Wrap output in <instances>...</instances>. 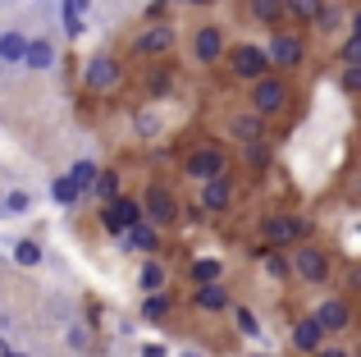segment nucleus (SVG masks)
Masks as SVG:
<instances>
[{
  "label": "nucleus",
  "instance_id": "nucleus-4",
  "mask_svg": "<svg viewBox=\"0 0 361 357\" xmlns=\"http://www.w3.org/2000/svg\"><path fill=\"white\" fill-rule=\"evenodd\" d=\"M283 106H288V83L270 78V73L252 83V110H261V115H279Z\"/></svg>",
  "mask_w": 361,
  "mask_h": 357
},
{
  "label": "nucleus",
  "instance_id": "nucleus-23",
  "mask_svg": "<svg viewBox=\"0 0 361 357\" xmlns=\"http://www.w3.org/2000/svg\"><path fill=\"white\" fill-rule=\"evenodd\" d=\"M92 193H97L101 202H115V197H119V174H115V170H97V183H92Z\"/></svg>",
  "mask_w": 361,
  "mask_h": 357
},
{
  "label": "nucleus",
  "instance_id": "nucleus-38",
  "mask_svg": "<svg viewBox=\"0 0 361 357\" xmlns=\"http://www.w3.org/2000/svg\"><path fill=\"white\" fill-rule=\"evenodd\" d=\"M69 344L73 349H87V330H69Z\"/></svg>",
  "mask_w": 361,
  "mask_h": 357
},
{
  "label": "nucleus",
  "instance_id": "nucleus-26",
  "mask_svg": "<svg viewBox=\"0 0 361 357\" xmlns=\"http://www.w3.org/2000/svg\"><path fill=\"white\" fill-rule=\"evenodd\" d=\"M316 23H320V28H325V32H334V28H338V23H343V9H338V5H320V14H316Z\"/></svg>",
  "mask_w": 361,
  "mask_h": 357
},
{
  "label": "nucleus",
  "instance_id": "nucleus-22",
  "mask_svg": "<svg viewBox=\"0 0 361 357\" xmlns=\"http://www.w3.org/2000/svg\"><path fill=\"white\" fill-rule=\"evenodd\" d=\"M14 261H18L23 270L42 266V243H37V238H18V243H14Z\"/></svg>",
  "mask_w": 361,
  "mask_h": 357
},
{
  "label": "nucleus",
  "instance_id": "nucleus-47",
  "mask_svg": "<svg viewBox=\"0 0 361 357\" xmlns=\"http://www.w3.org/2000/svg\"><path fill=\"white\" fill-rule=\"evenodd\" d=\"M256 357H261V353H256Z\"/></svg>",
  "mask_w": 361,
  "mask_h": 357
},
{
  "label": "nucleus",
  "instance_id": "nucleus-44",
  "mask_svg": "<svg viewBox=\"0 0 361 357\" xmlns=\"http://www.w3.org/2000/svg\"><path fill=\"white\" fill-rule=\"evenodd\" d=\"M183 357H202V353H183Z\"/></svg>",
  "mask_w": 361,
  "mask_h": 357
},
{
  "label": "nucleus",
  "instance_id": "nucleus-1",
  "mask_svg": "<svg viewBox=\"0 0 361 357\" xmlns=\"http://www.w3.org/2000/svg\"><path fill=\"white\" fill-rule=\"evenodd\" d=\"M92 183H97V165H92V161H78L69 174H60V178H55L51 197H55L60 206H73L82 193H92Z\"/></svg>",
  "mask_w": 361,
  "mask_h": 357
},
{
  "label": "nucleus",
  "instance_id": "nucleus-33",
  "mask_svg": "<svg viewBox=\"0 0 361 357\" xmlns=\"http://www.w3.org/2000/svg\"><path fill=\"white\" fill-rule=\"evenodd\" d=\"M343 92H361V69H357V64L343 69Z\"/></svg>",
  "mask_w": 361,
  "mask_h": 357
},
{
  "label": "nucleus",
  "instance_id": "nucleus-31",
  "mask_svg": "<svg viewBox=\"0 0 361 357\" xmlns=\"http://www.w3.org/2000/svg\"><path fill=\"white\" fill-rule=\"evenodd\" d=\"M343 64H357L361 69V37H348L343 42Z\"/></svg>",
  "mask_w": 361,
  "mask_h": 357
},
{
  "label": "nucleus",
  "instance_id": "nucleus-19",
  "mask_svg": "<svg viewBox=\"0 0 361 357\" xmlns=\"http://www.w3.org/2000/svg\"><path fill=\"white\" fill-rule=\"evenodd\" d=\"M128 248H133V252H156V248H160L156 224H151V220H137V224L128 229Z\"/></svg>",
  "mask_w": 361,
  "mask_h": 357
},
{
  "label": "nucleus",
  "instance_id": "nucleus-30",
  "mask_svg": "<svg viewBox=\"0 0 361 357\" xmlns=\"http://www.w3.org/2000/svg\"><path fill=\"white\" fill-rule=\"evenodd\" d=\"M233 316H238V330L247 334V339H252V334H261V325H256V316L247 312V307H238V312H233Z\"/></svg>",
  "mask_w": 361,
  "mask_h": 357
},
{
  "label": "nucleus",
  "instance_id": "nucleus-27",
  "mask_svg": "<svg viewBox=\"0 0 361 357\" xmlns=\"http://www.w3.org/2000/svg\"><path fill=\"white\" fill-rule=\"evenodd\" d=\"M265 270H270L274 279H283V275L293 270V261H288V257H279V252H265Z\"/></svg>",
  "mask_w": 361,
  "mask_h": 357
},
{
  "label": "nucleus",
  "instance_id": "nucleus-20",
  "mask_svg": "<svg viewBox=\"0 0 361 357\" xmlns=\"http://www.w3.org/2000/svg\"><path fill=\"white\" fill-rule=\"evenodd\" d=\"M197 307H202V312H224V307H229V289H224V279H220V284H202V289H197Z\"/></svg>",
  "mask_w": 361,
  "mask_h": 357
},
{
  "label": "nucleus",
  "instance_id": "nucleus-34",
  "mask_svg": "<svg viewBox=\"0 0 361 357\" xmlns=\"http://www.w3.org/2000/svg\"><path fill=\"white\" fill-rule=\"evenodd\" d=\"M5 211H14V215L27 211V193H9V197H5Z\"/></svg>",
  "mask_w": 361,
  "mask_h": 357
},
{
  "label": "nucleus",
  "instance_id": "nucleus-42",
  "mask_svg": "<svg viewBox=\"0 0 361 357\" xmlns=\"http://www.w3.org/2000/svg\"><path fill=\"white\" fill-rule=\"evenodd\" d=\"M9 353H14V349H9V344H5V334H0V357H9Z\"/></svg>",
  "mask_w": 361,
  "mask_h": 357
},
{
  "label": "nucleus",
  "instance_id": "nucleus-8",
  "mask_svg": "<svg viewBox=\"0 0 361 357\" xmlns=\"http://www.w3.org/2000/svg\"><path fill=\"white\" fill-rule=\"evenodd\" d=\"M142 211H147L151 224H174V220H178V202L169 197V188H147V197H142Z\"/></svg>",
  "mask_w": 361,
  "mask_h": 357
},
{
  "label": "nucleus",
  "instance_id": "nucleus-2",
  "mask_svg": "<svg viewBox=\"0 0 361 357\" xmlns=\"http://www.w3.org/2000/svg\"><path fill=\"white\" fill-rule=\"evenodd\" d=\"M270 46H233L229 51V69H233V78H247V83H256V78H265V69H270Z\"/></svg>",
  "mask_w": 361,
  "mask_h": 357
},
{
  "label": "nucleus",
  "instance_id": "nucleus-39",
  "mask_svg": "<svg viewBox=\"0 0 361 357\" xmlns=\"http://www.w3.org/2000/svg\"><path fill=\"white\" fill-rule=\"evenodd\" d=\"M348 289H357V294H361V266L348 270Z\"/></svg>",
  "mask_w": 361,
  "mask_h": 357
},
{
  "label": "nucleus",
  "instance_id": "nucleus-28",
  "mask_svg": "<svg viewBox=\"0 0 361 357\" xmlns=\"http://www.w3.org/2000/svg\"><path fill=\"white\" fill-rule=\"evenodd\" d=\"M320 5H325V0H288V9H293L298 18H316Z\"/></svg>",
  "mask_w": 361,
  "mask_h": 357
},
{
  "label": "nucleus",
  "instance_id": "nucleus-14",
  "mask_svg": "<svg viewBox=\"0 0 361 357\" xmlns=\"http://www.w3.org/2000/svg\"><path fill=\"white\" fill-rule=\"evenodd\" d=\"M119 83V64L110 60V55H97V60L87 64V87H97V92H110Z\"/></svg>",
  "mask_w": 361,
  "mask_h": 357
},
{
  "label": "nucleus",
  "instance_id": "nucleus-21",
  "mask_svg": "<svg viewBox=\"0 0 361 357\" xmlns=\"http://www.w3.org/2000/svg\"><path fill=\"white\" fill-rule=\"evenodd\" d=\"M261 110H252V115H243V119H233V138H243V143H261V133H265V124H261Z\"/></svg>",
  "mask_w": 361,
  "mask_h": 357
},
{
  "label": "nucleus",
  "instance_id": "nucleus-37",
  "mask_svg": "<svg viewBox=\"0 0 361 357\" xmlns=\"http://www.w3.org/2000/svg\"><path fill=\"white\" fill-rule=\"evenodd\" d=\"M137 357H169V353H165V344H147V349H142Z\"/></svg>",
  "mask_w": 361,
  "mask_h": 357
},
{
  "label": "nucleus",
  "instance_id": "nucleus-10",
  "mask_svg": "<svg viewBox=\"0 0 361 357\" xmlns=\"http://www.w3.org/2000/svg\"><path fill=\"white\" fill-rule=\"evenodd\" d=\"M316 321L325 325V334H338V330H348V325H353V307H348L343 298H329V303H320Z\"/></svg>",
  "mask_w": 361,
  "mask_h": 357
},
{
  "label": "nucleus",
  "instance_id": "nucleus-7",
  "mask_svg": "<svg viewBox=\"0 0 361 357\" xmlns=\"http://www.w3.org/2000/svg\"><path fill=\"white\" fill-rule=\"evenodd\" d=\"M183 174L197 178V183H211V178H220V174H229V170H224V156L215 152V147H206V152H192V156H188Z\"/></svg>",
  "mask_w": 361,
  "mask_h": 357
},
{
  "label": "nucleus",
  "instance_id": "nucleus-5",
  "mask_svg": "<svg viewBox=\"0 0 361 357\" xmlns=\"http://www.w3.org/2000/svg\"><path fill=\"white\" fill-rule=\"evenodd\" d=\"M293 270H298L302 279H311V284H325L329 279V257L320 248H311V243H302V248L293 252Z\"/></svg>",
  "mask_w": 361,
  "mask_h": 357
},
{
  "label": "nucleus",
  "instance_id": "nucleus-24",
  "mask_svg": "<svg viewBox=\"0 0 361 357\" xmlns=\"http://www.w3.org/2000/svg\"><path fill=\"white\" fill-rule=\"evenodd\" d=\"M137 284L147 289V294H160V289H165V270H160L156 261H147V266H142V275H137Z\"/></svg>",
  "mask_w": 361,
  "mask_h": 357
},
{
  "label": "nucleus",
  "instance_id": "nucleus-40",
  "mask_svg": "<svg viewBox=\"0 0 361 357\" xmlns=\"http://www.w3.org/2000/svg\"><path fill=\"white\" fill-rule=\"evenodd\" d=\"M316 357H348V353H343V349H320Z\"/></svg>",
  "mask_w": 361,
  "mask_h": 357
},
{
  "label": "nucleus",
  "instance_id": "nucleus-6",
  "mask_svg": "<svg viewBox=\"0 0 361 357\" xmlns=\"http://www.w3.org/2000/svg\"><path fill=\"white\" fill-rule=\"evenodd\" d=\"M101 220H106L110 234H128L133 224L147 220V215H142V206L133 202V197H115V202H106V215H101Z\"/></svg>",
  "mask_w": 361,
  "mask_h": 357
},
{
  "label": "nucleus",
  "instance_id": "nucleus-25",
  "mask_svg": "<svg viewBox=\"0 0 361 357\" xmlns=\"http://www.w3.org/2000/svg\"><path fill=\"white\" fill-rule=\"evenodd\" d=\"M165 312H169V298L165 294H147V298H142V316H147V321H160Z\"/></svg>",
  "mask_w": 361,
  "mask_h": 357
},
{
  "label": "nucleus",
  "instance_id": "nucleus-11",
  "mask_svg": "<svg viewBox=\"0 0 361 357\" xmlns=\"http://www.w3.org/2000/svg\"><path fill=\"white\" fill-rule=\"evenodd\" d=\"M229 206H233V183H229V174L211 178V183H206V193H202V211L220 215V211H229Z\"/></svg>",
  "mask_w": 361,
  "mask_h": 357
},
{
  "label": "nucleus",
  "instance_id": "nucleus-17",
  "mask_svg": "<svg viewBox=\"0 0 361 357\" xmlns=\"http://www.w3.org/2000/svg\"><path fill=\"white\" fill-rule=\"evenodd\" d=\"M169 46H174V28H147V32L137 37V51L142 55H165Z\"/></svg>",
  "mask_w": 361,
  "mask_h": 357
},
{
  "label": "nucleus",
  "instance_id": "nucleus-35",
  "mask_svg": "<svg viewBox=\"0 0 361 357\" xmlns=\"http://www.w3.org/2000/svg\"><path fill=\"white\" fill-rule=\"evenodd\" d=\"M247 161H252V165H265V147L261 143H247Z\"/></svg>",
  "mask_w": 361,
  "mask_h": 357
},
{
  "label": "nucleus",
  "instance_id": "nucleus-12",
  "mask_svg": "<svg viewBox=\"0 0 361 357\" xmlns=\"http://www.w3.org/2000/svg\"><path fill=\"white\" fill-rule=\"evenodd\" d=\"M320 344H325V325H320L316 316H307V321L293 325V349L298 353H320Z\"/></svg>",
  "mask_w": 361,
  "mask_h": 357
},
{
  "label": "nucleus",
  "instance_id": "nucleus-46",
  "mask_svg": "<svg viewBox=\"0 0 361 357\" xmlns=\"http://www.w3.org/2000/svg\"><path fill=\"white\" fill-rule=\"evenodd\" d=\"M353 357H361V353H353Z\"/></svg>",
  "mask_w": 361,
  "mask_h": 357
},
{
  "label": "nucleus",
  "instance_id": "nucleus-15",
  "mask_svg": "<svg viewBox=\"0 0 361 357\" xmlns=\"http://www.w3.org/2000/svg\"><path fill=\"white\" fill-rule=\"evenodd\" d=\"M51 64H55V42L51 37H32V42H27V55H23V69L42 73V69H51Z\"/></svg>",
  "mask_w": 361,
  "mask_h": 357
},
{
  "label": "nucleus",
  "instance_id": "nucleus-16",
  "mask_svg": "<svg viewBox=\"0 0 361 357\" xmlns=\"http://www.w3.org/2000/svg\"><path fill=\"white\" fill-rule=\"evenodd\" d=\"M188 279H192L197 289H202V284H220V279H224V261H220V257L192 261V266H188Z\"/></svg>",
  "mask_w": 361,
  "mask_h": 357
},
{
  "label": "nucleus",
  "instance_id": "nucleus-29",
  "mask_svg": "<svg viewBox=\"0 0 361 357\" xmlns=\"http://www.w3.org/2000/svg\"><path fill=\"white\" fill-rule=\"evenodd\" d=\"M252 14L270 23V18H279V0H252Z\"/></svg>",
  "mask_w": 361,
  "mask_h": 357
},
{
  "label": "nucleus",
  "instance_id": "nucleus-45",
  "mask_svg": "<svg viewBox=\"0 0 361 357\" xmlns=\"http://www.w3.org/2000/svg\"><path fill=\"white\" fill-rule=\"evenodd\" d=\"M9 357H27V353H9Z\"/></svg>",
  "mask_w": 361,
  "mask_h": 357
},
{
  "label": "nucleus",
  "instance_id": "nucleus-3",
  "mask_svg": "<svg viewBox=\"0 0 361 357\" xmlns=\"http://www.w3.org/2000/svg\"><path fill=\"white\" fill-rule=\"evenodd\" d=\"M307 229H311V220H302V215H265V220H261V238L270 243V248H279V243H298Z\"/></svg>",
  "mask_w": 361,
  "mask_h": 357
},
{
  "label": "nucleus",
  "instance_id": "nucleus-41",
  "mask_svg": "<svg viewBox=\"0 0 361 357\" xmlns=\"http://www.w3.org/2000/svg\"><path fill=\"white\" fill-rule=\"evenodd\" d=\"M353 37H361V9H353Z\"/></svg>",
  "mask_w": 361,
  "mask_h": 357
},
{
  "label": "nucleus",
  "instance_id": "nucleus-36",
  "mask_svg": "<svg viewBox=\"0 0 361 357\" xmlns=\"http://www.w3.org/2000/svg\"><path fill=\"white\" fill-rule=\"evenodd\" d=\"M87 5H92V0H64V14H87Z\"/></svg>",
  "mask_w": 361,
  "mask_h": 357
},
{
  "label": "nucleus",
  "instance_id": "nucleus-9",
  "mask_svg": "<svg viewBox=\"0 0 361 357\" xmlns=\"http://www.w3.org/2000/svg\"><path fill=\"white\" fill-rule=\"evenodd\" d=\"M302 42L293 32H274V42H270V60H274V69H298L302 64Z\"/></svg>",
  "mask_w": 361,
  "mask_h": 357
},
{
  "label": "nucleus",
  "instance_id": "nucleus-43",
  "mask_svg": "<svg viewBox=\"0 0 361 357\" xmlns=\"http://www.w3.org/2000/svg\"><path fill=\"white\" fill-rule=\"evenodd\" d=\"M188 5H211V0H188Z\"/></svg>",
  "mask_w": 361,
  "mask_h": 357
},
{
  "label": "nucleus",
  "instance_id": "nucleus-32",
  "mask_svg": "<svg viewBox=\"0 0 361 357\" xmlns=\"http://www.w3.org/2000/svg\"><path fill=\"white\" fill-rule=\"evenodd\" d=\"M64 32H69V37H82V32H87V18H78V14H64Z\"/></svg>",
  "mask_w": 361,
  "mask_h": 357
},
{
  "label": "nucleus",
  "instance_id": "nucleus-18",
  "mask_svg": "<svg viewBox=\"0 0 361 357\" xmlns=\"http://www.w3.org/2000/svg\"><path fill=\"white\" fill-rule=\"evenodd\" d=\"M27 42H32V37L14 32V28H9V32H0V60H5V64H23V55H27Z\"/></svg>",
  "mask_w": 361,
  "mask_h": 357
},
{
  "label": "nucleus",
  "instance_id": "nucleus-13",
  "mask_svg": "<svg viewBox=\"0 0 361 357\" xmlns=\"http://www.w3.org/2000/svg\"><path fill=\"white\" fill-rule=\"evenodd\" d=\"M220 55H224V28L206 23L202 32H197V60H202V64H215Z\"/></svg>",
  "mask_w": 361,
  "mask_h": 357
}]
</instances>
